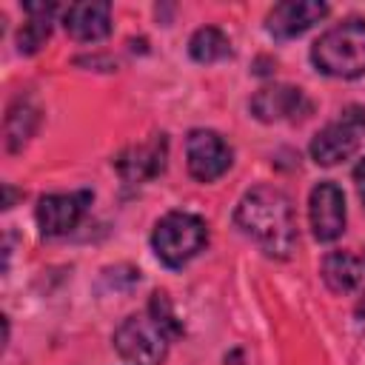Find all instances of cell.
<instances>
[{
    "instance_id": "15",
    "label": "cell",
    "mask_w": 365,
    "mask_h": 365,
    "mask_svg": "<svg viewBox=\"0 0 365 365\" xmlns=\"http://www.w3.org/2000/svg\"><path fill=\"white\" fill-rule=\"evenodd\" d=\"M188 51H191V57H194L197 63H217V60L231 57V43H228V37H225L220 29L202 26V29H197V31L191 34Z\"/></svg>"
},
{
    "instance_id": "10",
    "label": "cell",
    "mask_w": 365,
    "mask_h": 365,
    "mask_svg": "<svg viewBox=\"0 0 365 365\" xmlns=\"http://www.w3.org/2000/svg\"><path fill=\"white\" fill-rule=\"evenodd\" d=\"M325 14H328L325 3H317V0H288V3H277L271 9L265 29H268L271 37L288 40V37L302 34L314 23H319Z\"/></svg>"
},
{
    "instance_id": "17",
    "label": "cell",
    "mask_w": 365,
    "mask_h": 365,
    "mask_svg": "<svg viewBox=\"0 0 365 365\" xmlns=\"http://www.w3.org/2000/svg\"><path fill=\"white\" fill-rule=\"evenodd\" d=\"M354 182H356V191H359V200L365 202V157L356 163L354 168Z\"/></svg>"
},
{
    "instance_id": "14",
    "label": "cell",
    "mask_w": 365,
    "mask_h": 365,
    "mask_svg": "<svg viewBox=\"0 0 365 365\" xmlns=\"http://www.w3.org/2000/svg\"><path fill=\"white\" fill-rule=\"evenodd\" d=\"M26 14H29V23L20 29L17 34V48L23 54H34L46 40H48V31H51V14H54V3H26L23 6Z\"/></svg>"
},
{
    "instance_id": "9",
    "label": "cell",
    "mask_w": 365,
    "mask_h": 365,
    "mask_svg": "<svg viewBox=\"0 0 365 365\" xmlns=\"http://www.w3.org/2000/svg\"><path fill=\"white\" fill-rule=\"evenodd\" d=\"M251 111L262 123L302 120L311 114V100L294 86H265L251 97Z\"/></svg>"
},
{
    "instance_id": "6",
    "label": "cell",
    "mask_w": 365,
    "mask_h": 365,
    "mask_svg": "<svg viewBox=\"0 0 365 365\" xmlns=\"http://www.w3.org/2000/svg\"><path fill=\"white\" fill-rule=\"evenodd\" d=\"M185 157H188V171L200 182H214L222 177L231 165V148L228 143L208 128H197L185 140Z\"/></svg>"
},
{
    "instance_id": "4",
    "label": "cell",
    "mask_w": 365,
    "mask_h": 365,
    "mask_svg": "<svg viewBox=\"0 0 365 365\" xmlns=\"http://www.w3.org/2000/svg\"><path fill=\"white\" fill-rule=\"evenodd\" d=\"M208 242V228L197 214L188 211H171L165 214L154 234H151V245L154 254L168 265V268H180L185 265L194 254L202 251V245Z\"/></svg>"
},
{
    "instance_id": "13",
    "label": "cell",
    "mask_w": 365,
    "mask_h": 365,
    "mask_svg": "<svg viewBox=\"0 0 365 365\" xmlns=\"http://www.w3.org/2000/svg\"><path fill=\"white\" fill-rule=\"evenodd\" d=\"M322 279L334 294H348L362 279V262L348 251H331L322 259Z\"/></svg>"
},
{
    "instance_id": "2",
    "label": "cell",
    "mask_w": 365,
    "mask_h": 365,
    "mask_svg": "<svg viewBox=\"0 0 365 365\" xmlns=\"http://www.w3.org/2000/svg\"><path fill=\"white\" fill-rule=\"evenodd\" d=\"M180 334L182 328L168 305V297L157 291L143 314L128 317L114 331V348L131 365H163L168 342Z\"/></svg>"
},
{
    "instance_id": "11",
    "label": "cell",
    "mask_w": 365,
    "mask_h": 365,
    "mask_svg": "<svg viewBox=\"0 0 365 365\" xmlns=\"http://www.w3.org/2000/svg\"><path fill=\"white\" fill-rule=\"evenodd\" d=\"M63 26L74 40H103L111 31V3L106 0H83L71 3L63 14Z\"/></svg>"
},
{
    "instance_id": "1",
    "label": "cell",
    "mask_w": 365,
    "mask_h": 365,
    "mask_svg": "<svg viewBox=\"0 0 365 365\" xmlns=\"http://www.w3.org/2000/svg\"><path fill=\"white\" fill-rule=\"evenodd\" d=\"M234 220L245 237H251L268 257H288L297 242V225H294V208L291 200L274 188V185H257L251 188L237 211Z\"/></svg>"
},
{
    "instance_id": "8",
    "label": "cell",
    "mask_w": 365,
    "mask_h": 365,
    "mask_svg": "<svg viewBox=\"0 0 365 365\" xmlns=\"http://www.w3.org/2000/svg\"><path fill=\"white\" fill-rule=\"evenodd\" d=\"M94 194L91 191H74V194H46L37 202V222L43 237H60L68 234L80 217L86 214V208L91 205Z\"/></svg>"
},
{
    "instance_id": "3",
    "label": "cell",
    "mask_w": 365,
    "mask_h": 365,
    "mask_svg": "<svg viewBox=\"0 0 365 365\" xmlns=\"http://www.w3.org/2000/svg\"><path fill=\"white\" fill-rule=\"evenodd\" d=\"M311 60L328 77L351 80L365 74V20L348 17L319 34L311 46Z\"/></svg>"
},
{
    "instance_id": "5",
    "label": "cell",
    "mask_w": 365,
    "mask_h": 365,
    "mask_svg": "<svg viewBox=\"0 0 365 365\" xmlns=\"http://www.w3.org/2000/svg\"><path fill=\"white\" fill-rule=\"evenodd\" d=\"M365 137V106H348L336 123H328L311 140V157L317 165H334L351 157Z\"/></svg>"
},
{
    "instance_id": "16",
    "label": "cell",
    "mask_w": 365,
    "mask_h": 365,
    "mask_svg": "<svg viewBox=\"0 0 365 365\" xmlns=\"http://www.w3.org/2000/svg\"><path fill=\"white\" fill-rule=\"evenodd\" d=\"M37 128V108H31L26 100H17L11 108H9V117H6V143H9V151H17L29 143V137L34 134Z\"/></svg>"
},
{
    "instance_id": "12",
    "label": "cell",
    "mask_w": 365,
    "mask_h": 365,
    "mask_svg": "<svg viewBox=\"0 0 365 365\" xmlns=\"http://www.w3.org/2000/svg\"><path fill=\"white\" fill-rule=\"evenodd\" d=\"M165 151H168V143L165 137H154L151 143H143V145H131L125 148L114 165L120 171V177L125 182H143V180H151L157 177L163 168H165Z\"/></svg>"
},
{
    "instance_id": "7",
    "label": "cell",
    "mask_w": 365,
    "mask_h": 365,
    "mask_svg": "<svg viewBox=\"0 0 365 365\" xmlns=\"http://www.w3.org/2000/svg\"><path fill=\"white\" fill-rule=\"evenodd\" d=\"M308 220H311V231L319 242H331L345 231V194L336 182L322 180L311 188Z\"/></svg>"
}]
</instances>
